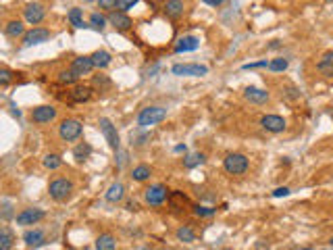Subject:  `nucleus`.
I'll return each mask as SVG.
<instances>
[{
	"instance_id": "47",
	"label": "nucleus",
	"mask_w": 333,
	"mask_h": 250,
	"mask_svg": "<svg viewBox=\"0 0 333 250\" xmlns=\"http://www.w3.org/2000/svg\"><path fill=\"white\" fill-rule=\"evenodd\" d=\"M0 219H2V213H0Z\"/></svg>"
},
{
	"instance_id": "2",
	"label": "nucleus",
	"mask_w": 333,
	"mask_h": 250,
	"mask_svg": "<svg viewBox=\"0 0 333 250\" xmlns=\"http://www.w3.org/2000/svg\"><path fill=\"white\" fill-rule=\"evenodd\" d=\"M81 132H83V125L79 119H65L61 127H58V136L65 142H75L81 136Z\"/></svg>"
},
{
	"instance_id": "10",
	"label": "nucleus",
	"mask_w": 333,
	"mask_h": 250,
	"mask_svg": "<svg viewBox=\"0 0 333 250\" xmlns=\"http://www.w3.org/2000/svg\"><path fill=\"white\" fill-rule=\"evenodd\" d=\"M260 125H263L267 132H273V134H279L285 129V119L279 117V115H265L260 119Z\"/></svg>"
},
{
	"instance_id": "4",
	"label": "nucleus",
	"mask_w": 333,
	"mask_h": 250,
	"mask_svg": "<svg viewBox=\"0 0 333 250\" xmlns=\"http://www.w3.org/2000/svg\"><path fill=\"white\" fill-rule=\"evenodd\" d=\"M223 165H225V171H227V173L242 175L248 169V159L244 157V154H240V152H233V154H229V157L225 159Z\"/></svg>"
},
{
	"instance_id": "26",
	"label": "nucleus",
	"mask_w": 333,
	"mask_h": 250,
	"mask_svg": "<svg viewBox=\"0 0 333 250\" xmlns=\"http://www.w3.org/2000/svg\"><path fill=\"white\" fill-rule=\"evenodd\" d=\"M4 31H6V35H10V38H19V35H23V31H25V27H23L21 21H8Z\"/></svg>"
},
{
	"instance_id": "8",
	"label": "nucleus",
	"mask_w": 333,
	"mask_h": 250,
	"mask_svg": "<svg viewBox=\"0 0 333 250\" xmlns=\"http://www.w3.org/2000/svg\"><path fill=\"white\" fill-rule=\"evenodd\" d=\"M165 200H166V188H165V186L157 184V186H150V188L146 190V202H148V205L161 207Z\"/></svg>"
},
{
	"instance_id": "13",
	"label": "nucleus",
	"mask_w": 333,
	"mask_h": 250,
	"mask_svg": "<svg viewBox=\"0 0 333 250\" xmlns=\"http://www.w3.org/2000/svg\"><path fill=\"white\" fill-rule=\"evenodd\" d=\"M92 69H94V65H92L90 56H77L73 61V65H71V73H73L75 77H83V75H88Z\"/></svg>"
},
{
	"instance_id": "35",
	"label": "nucleus",
	"mask_w": 333,
	"mask_h": 250,
	"mask_svg": "<svg viewBox=\"0 0 333 250\" xmlns=\"http://www.w3.org/2000/svg\"><path fill=\"white\" fill-rule=\"evenodd\" d=\"M194 213H196L198 217H212L217 211L210 209V207H200V205H198V207H194Z\"/></svg>"
},
{
	"instance_id": "23",
	"label": "nucleus",
	"mask_w": 333,
	"mask_h": 250,
	"mask_svg": "<svg viewBox=\"0 0 333 250\" xmlns=\"http://www.w3.org/2000/svg\"><path fill=\"white\" fill-rule=\"evenodd\" d=\"M117 248V242H115V238L111 234H102L98 236V240H96V250H115Z\"/></svg>"
},
{
	"instance_id": "44",
	"label": "nucleus",
	"mask_w": 333,
	"mask_h": 250,
	"mask_svg": "<svg viewBox=\"0 0 333 250\" xmlns=\"http://www.w3.org/2000/svg\"><path fill=\"white\" fill-rule=\"evenodd\" d=\"M175 152H185V146L179 144V146H175Z\"/></svg>"
},
{
	"instance_id": "12",
	"label": "nucleus",
	"mask_w": 333,
	"mask_h": 250,
	"mask_svg": "<svg viewBox=\"0 0 333 250\" xmlns=\"http://www.w3.org/2000/svg\"><path fill=\"white\" fill-rule=\"evenodd\" d=\"M173 75H206L208 67L204 65H173Z\"/></svg>"
},
{
	"instance_id": "11",
	"label": "nucleus",
	"mask_w": 333,
	"mask_h": 250,
	"mask_svg": "<svg viewBox=\"0 0 333 250\" xmlns=\"http://www.w3.org/2000/svg\"><path fill=\"white\" fill-rule=\"evenodd\" d=\"M54 117H56V109L54 106H48V104L38 106V109L31 111V119L35 123H50Z\"/></svg>"
},
{
	"instance_id": "14",
	"label": "nucleus",
	"mask_w": 333,
	"mask_h": 250,
	"mask_svg": "<svg viewBox=\"0 0 333 250\" xmlns=\"http://www.w3.org/2000/svg\"><path fill=\"white\" fill-rule=\"evenodd\" d=\"M109 21H111V25L115 27V29H119V31H125V29H129L134 25V21L129 19L125 13H111L109 15Z\"/></svg>"
},
{
	"instance_id": "17",
	"label": "nucleus",
	"mask_w": 333,
	"mask_h": 250,
	"mask_svg": "<svg viewBox=\"0 0 333 250\" xmlns=\"http://www.w3.org/2000/svg\"><path fill=\"white\" fill-rule=\"evenodd\" d=\"M183 10H185V6H183V2H179V0H169V2L165 4V13L171 19H179L183 15Z\"/></svg>"
},
{
	"instance_id": "16",
	"label": "nucleus",
	"mask_w": 333,
	"mask_h": 250,
	"mask_svg": "<svg viewBox=\"0 0 333 250\" xmlns=\"http://www.w3.org/2000/svg\"><path fill=\"white\" fill-rule=\"evenodd\" d=\"M244 96H246L250 102H254V104H263V102L269 100V92L260 90V88H246Z\"/></svg>"
},
{
	"instance_id": "42",
	"label": "nucleus",
	"mask_w": 333,
	"mask_h": 250,
	"mask_svg": "<svg viewBox=\"0 0 333 250\" xmlns=\"http://www.w3.org/2000/svg\"><path fill=\"white\" fill-rule=\"evenodd\" d=\"M206 4L208 6H221L223 2H221V0H206Z\"/></svg>"
},
{
	"instance_id": "39",
	"label": "nucleus",
	"mask_w": 333,
	"mask_h": 250,
	"mask_svg": "<svg viewBox=\"0 0 333 250\" xmlns=\"http://www.w3.org/2000/svg\"><path fill=\"white\" fill-rule=\"evenodd\" d=\"M288 194H290V188H285V186H283V188L273 190V194H271V196H273V198H281V196H288Z\"/></svg>"
},
{
	"instance_id": "20",
	"label": "nucleus",
	"mask_w": 333,
	"mask_h": 250,
	"mask_svg": "<svg viewBox=\"0 0 333 250\" xmlns=\"http://www.w3.org/2000/svg\"><path fill=\"white\" fill-rule=\"evenodd\" d=\"M15 236L8 228H0V250H13Z\"/></svg>"
},
{
	"instance_id": "15",
	"label": "nucleus",
	"mask_w": 333,
	"mask_h": 250,
	"mask_svg": "<svg viewBox=\"0 0 333 250\" xmlns=\"http://www.w3.org/2000/svg\"><path fill=\"white\" fill-rule=\"evenodd\" d=\"M198 46H200L198 38H194V35H185V38H181L175 44V52H192V50L198 48Z\"/></svg>"
},
{
	"instance_id": "19",
	"label": "nucleus",
	"mask_w": 333,
	"mask_h": 250,
	"mask_svg": "<svg viewBox=\"0 0 333 250\" xmlns=\"http://www.w3.org/2000/svg\"><path fill=\"white\" fill-rule=\"evenodd\" d=\"M92 96V88L90 86H75L71 90V100L73 102H86Z\"/></svg>"
},
{
	"instance_id": "43",
	"label": "nucleus",
	"mask_w": 333,
	"mask_h": 250,
	"mask_svg": "<svg viewBox=\"0 0 333 250\" xmlns=\"http://www.w3.org/2000/svg\"><path fill=\"white\" fill-rule=\"evenodd\" d=\"M127 211H138V205L136 202H127Z\"/></svg>"
},
{
	"instance_id": "1",
	"label": "nucleus",
	"mask_w": 333,
	"mask_h": 250,
	"mask_svg": "<svg viewBox=\"0 0 333 250\" xmlns=\"http://www.w3.org/2000/svg\"><path fill=\"white\" fill-rule=\"evenodd\" d=\"M165 117H166V109H163V106H146V109H142L138 115V125L140 127L157 125Z\"/></svg>"
},
{
	"instance_id": "41",
	"label": "nucleus",
	"mask_w": 333,
	"mask_h": 250,
	"mask_svg": "<svg viewBox=\"0 0 333 250\" xmlns=\"http://www.w3.org/2000/svg\"><path fill=\"white\" fill-rule=\"evenodd\" d=\"M100 6L102 8H113V6H117V0H100Z\"/></svg>"
},
{
	"instance_id": "29",
	"label": "nucleus",
	"mask_w": 333,
	"mask_h": 250,
	"mask_svg": "<svg viewBox=\"0 0 333 250\" xmlns=\"http://www.w3.org/2000/svg\"><path fill=\"white\" fill-rule=\"evenodd\" d=\"M61 165H63V161H61V157H58V154H48V157H44V167H46V169L54 171V169H58Z\"/></svg>"
},
{
	"instance_id": "18",
	"label": "nucleus",
	"mask_w": 333,
	"mask_h": 250,
	"mask_svg": "<svg viewBox=\"0 0 333 250\" xmlns=\"http://www.w3.org/2000/svg\"><path fill=\"white\" fill-rule=\"evenodd\" d=\"M90 58H92V65H94V67H98V69H106V67L111 65V61H113L111 54L106 52V50H96Z\"/></svg>"
},
{
	"instance_id": "25",
	"label": "nucleus",
	"mask_w": 333,
	"mask_h": 250,
	"mask_svg": "<svg viewBox=\"0 0 333 250\" xmlns=\"http://www.w3.org/2000/svg\"><path fill=\"white\" fill-rule=\"evenodd\" d=\"M69 21L73 23V27H77V29L88 27L86 23H83V13H81V8H77V6H73V8L69 10Z\"/></svg>"
},
{
	"instance_id": "45",
	"label": "nucleus",
	"mask_w": 333,
	"mask_h": 250,
	"mask_svg": "<svg viewBox=\"0 0 333 250\" xmlns=\"http://www.w3.org/2000/svg\"><path fill=\"white\" fill-rule=\"evenodd\" d=\"M302 250H315V248H302Z\"/></svg>"
},
{
	"instance_id": "3",
	"label": "nucleus",
	"mask_w": 333,
	"mask_h": 250,
	"mask_svg": "<svg viewBox=\"0 0 333 250\" xmlns=\"http://www.w3.org/2000/svg\"><path fill=\"white\" fill-rule=\"evenodd\" d=\"M71 192H73V184H71L69 180H65V177H58V180H52L50 186H48V194L58 200V202H63L71 196Z\"/></svg>"
},
{
	"instance_id": "24",
	"label": "nucleus",
	"mask_w": 333,
	"mask_h": 250,
	"mask_svg": "<svg viewBox=\"0 0 333 250\" xmlns=\"http://www.w3.org/2000/svg\"><path fill=\"white\" fill-rule=\"evenodd\" d=\"M319 71H323L327 75H333V50H327L323 58L319 61Z\"/></svg>"
},
{
	"instance_id": "40",
	"label": "nucleus",
	"mask_w": 333,
	"mask_h": 250,
	"mask_svg": "<svg viewBox=\"0 0 333 250\" xmlns=\"http://www.w3.org/2000/svg\"><path fill=\"white\" fill-rule=\"evenodd\" d=\"M258 67H269V63L267 61H260V63H248V65H244V69H258Z\"/></svg>"
},
{
	"instance_id": "6",
	"label": "nucleus",
	"mask_w": 333,
	"mask_h": 250,
	"mask_svg": "<svg viewBox=\"0 0 333 250\" xmlns=\"http://www.w3.org/2000/svg\"><path fill=\"white\" fill-rule=\"evenodd\" d=\"M23 13H25V21L27 23L38 25V23L44 19V15H46V8L40 2H29V4H25V8H23Z\"/></svg>"
},
{
	"instance_id": "22",
	"label": "nucleus",
	"mask_w": 333,
	"mask_h": 250,
	"mask_svg": "<svg viewBox=\"0 0 333 250\" xmlns=\"http://www.w3.org/2000/svg\"><path fill=\"white\" fill-rule=\"evenodd\" d=\"M23 240H25L27 246H40L44 242V232L42 230H29V232H25V236H23Z\"/></svg>"
},
{
	"instance_id": "36",
	"label": "nucleus",
	"mask_w": 333,
	"mask_h": 250,
	"mask_svg": "<svg viewBox=\"0 0 333 250\" xmlns=\"http://www.w3.org/2000/svg\"><path fill=\"white\" fill-rule=\"evenodd\" d=\"M92 83H94L96 88H109V86H111V79L106 77V75H96Z\"/></svg>"
},
{
	"instance_id": "31",
	"label": "nucleus",
	"mask_w": 333,
	"mask_h": 250,
	"mask_svg": "<svg viewBox=\"0 0 333 250\" xmlns=\"http://www.w3.org/2000/svg\"><path fill=\"white\" fill-rule=\"evenodd\" d=\"M177 238H179L181 242H194L196 240V234L189 230V228H179V230H177Z\"/></svg>"
},
{
	"instance_id": "5",
	"label": "nucleus",
	"mask_w": 333,
	"mask_h": 250,
	"mask_svg": "<svg viewBox=\"0 0 333 250\" xmlns=\"http://www.w3.org/2000/svg\"><path fill=\"white\" fill-rule=\"evenodd\" d=\"M50 29H44V27H33L31 31H27L23 35V46L29 48V46H35V44H42V42H48L50 40Z\"/></svg>"
},
{
	"instance_id": "49",
	"label": "nucleus",
	"mask_w": 333,
	"mask_h": 250,
	"mask_svg": "<svg viewBox=\"0 0 333 250\" xmlns=\"http://www.w3.org/2000/svg\"><path fill=\"white\" fill-rule=\"evenodd\" d=\"M67 250H73V248H67Z\"/></svg>"
},
{
	"instance_id": "37",
	"label": "nucleus",
	"mask_w": 333,
	"mask_h": 250,
	"mask_svg": "<svg viewBox=\"0 0 333 250\" xmlns=\"http://www.w3.org/2000/svg\"><path fill=\"white\" fill-rule=\"evenodd\" d=\"M138 4V0H117V8H123V10H129Z\"/></svg>"
},
{
	"instance_id": "48",
	"label": "nucleus",
	"mask_w": 333,
	"mask_h": 250,
	"mask_svg": "<svg viewBox=\"0 0 333 250\" xmlns=\"http://www.w3.org/2000/svg\"><path fill=\"white\" fill-rule=\"evenodd\" d=\"M223 250H229V248H223Z\"/></svg>"
},
{
	"instance_id": "27",
	"label": "nucleus",
	"mask_w": 333,
	"mask_h": 250,
	"mask_svg": "<svg viewBox=\"0 0 333 250\" xmlns=\"http://www.w3.org/2000/svg\"><path fill=\"white\" fill-rule=\"evenodd\" d=\"M90 154H92V146L88 144V142H83V144H79V146L73 150V157H75L79 163L86 161V159L90 157Z\"/></svg>"
},
{
	"instance_id": "21",
	"label": "nucleus",
	"mask_w": 333,
	"mask_h": 250,
	"mask_svg": "<svg viewBox=\"0 0 333 250\" xmlns=\"http://www.w3.org/2000/svg\"><path fill=\"white\" fill-rule=\"evenodd\" d=\"M123 196H125L123 184H113L109 190H106V200L109 202H119V200H123Z\"/></svg>"
},
{
	"instance_id": "34",
	"label": "nucleus",
	"mask_w": 333,
	"mask_h": 250,
	"mask_svg": "<svg viewBox=\"0 0 333 250\" xmlns=\"http://www.w3.org/2000/svg\"><path fill=\"white\" fill-rule=\"evenodd\" d=\"M13 77H15L13 71H8V69H4V67H0V86H8V83L13 81Z\"/></svg>"
},
{
	"instance_id": "7",
	"label": "nucleus",
	"mask_w": 333,
	"mask_h": 250,
	"mask_svg": "<svg viewBox=\"0 0 333 250\" xmlns=\"http://www.w3.org/2000/svg\"><path fill=\"white\" fill-rule=\"evenodd\" d=\"M100 132L104 134V138H106V142H109V146L113 148V150H117L119 148V134H117V127L109 121V119H100Z\"/></svg>"
},
{
	"instance_id": "32",
	"label": "nucleus",
	"mask_w": 333,
	"mask_h": 250,
	"mask_svg": "<svg viewBox=\"0 0 333 250\" xmlns=\"http://www.w3.org/2000/svg\"><path fill=\"white\" fill-rule=\"evenodd\" d=\"M269 69L271 71H285L288 69V58H273V61H269Z\"/></svg>"
},
{
	"instance_id": "33",
	"label": "nucleus",
	"mask_w": 333,
	"mask_h": 250,
	"mask_svg": "<svg viewBox=\"0 0 333 250\" xmlns=\"http://www.w3.org/2000/svg\"><path fill=\"white\" fill-rule=\"evenodd\" d=\"M104 23H106V19H104L100 13H92V17H90V27H94V29H102V27H104Z\"/></svg>"
},
{
	"instance_id": "9",
	"label": "nucleus",
	"mask_w": 333,
	"mask_h": 250,
	"mask_svg": "<svg viewBox=\"0 0 333 250\" xmlns=\"http://www.w3.org/2000/svg\"><path fill=\"white\" fill-rule=\"evenodd\" d=\"M44 219V211L42 209H25L17 215V223L19 225H35L38 221Z\"/></svg>"
},
{
	"instance_id": "38",
	"label": "nucleus",
	"mask_w": 333,
	"mask_h": 250,
	"mask_svg": "<svg viewBox=\"0 0 333 250\" xmlns=\"http://www.w3.org/2000/svg\"><path fill=\"white\" fill-rule=\"evenodd\" d=\"M75 79H77V77L71 73V71H63V73L58 75V81H61V83H73Z\"/></svg>"
},
{
	"instance_id": "28",
	"label": "nucleus",
	"mask_w": 333,
	"mask_h": 250,
	"mask_svg": "<svg viewBox=\"0 0 333 250\" xmlns=\"http://www.w3.org/2000/svg\"><path fill=\"white\" fill-rule=\"evenodd\" d=\"M132 177H134L136 182H144V180H148V177H150V167H148V165H140V167H136L134 173H132Z\"/></svg>"
},
{
	"instance_id": "46",
	"label": "nucleus",
	"mask_w": 333,
	"mask_h": 250,
	"mask_svg": "<svg viewBox=\"0 0 333 250\" xmlns=\"http://www.w3.org/2000/svg\"><path fill=\"white\" fill-rule=\"evenodd\" d=\"M331 246H333V238H331Z\"/></svg>"
},
{
	"instance_id": "30",
	"label": "nucleus",
	"mask_w": 333,
	"mask_h": 250,
	"mask_svg": "<svg viewBox=\"0 0 333 250\" xmlns=\"http://www.w3.org/2000/svg\"><path fill=\"white\" fill-rule=\"evenodd\" d=\"M204 163V154H200V152H194V154H189V157L183 161V165L187 167V169H192V167H198Z\"/></svg>"
}]
</instances>
